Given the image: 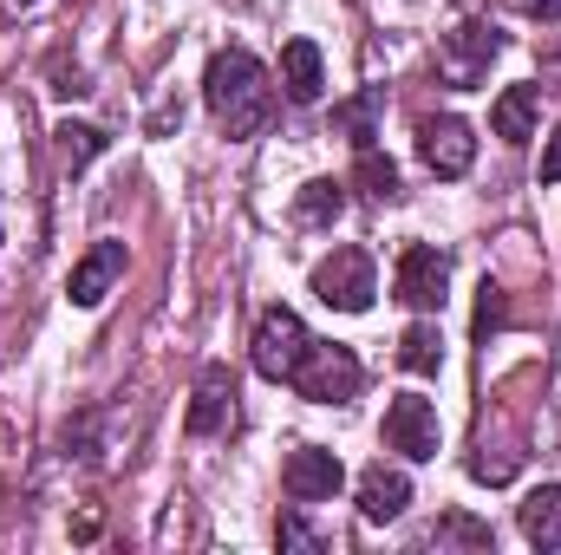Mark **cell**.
Masks as SVG:
<instances>
[{
    "label": "cell",
    "instance_id": "cell-1",
    "mask_svg": "<svg viewBox=\"0 0 561 555\" xmlns=\"http://www.w3.org/2000/svg\"><path fill=\"white\" fill-rule=\"evenodd\" d=\"M203 105L216 112L222 138H262L275 118V86L249 46H222L203 72Z\"/></svg>",
    "mask_w": 561,
    "mask_h": 555
},
{
    "label": "cell",
    "instance_id": "cell-2",
    "mask_svg": "<svg viewBox=\"0 0 561 555\" xmlns=\"http://www.w3.org/2000/svg\"><path fill=\"white\" fill-rule=\"evenodd\" d=\"M496 53H503V33H496L490 20H463V26H450V33L437 39V79H444L450 92H477V86L490 79Z\"/></svg>",
    "mask_w": 561,
    "mask_h": 555
},
{
    "label": "cell",
    "instance_id": "cell-3",
    "mask_svg": "<svg viewBox=\"0 0 561 555\" xmlns=\"http://www.w3.org/2000/svg\"><path fill=\"white\" fill-rule=\"evenodd\" d=\"M359 380H366V373H359L353 347H340V340H313L287 386H294L300 399H313V406H346V399H359Z\"/></svg>",
    "mask_w": 561,
    "mask_h": 555
},
{
    "label": "cell",
    "instance_id": "cell-4",
    "mask_svg": "<svg viewBox=\"0 0 561 555\" xmlns=\"http://www.w3.org/2000/svg\"><path fill=\"white\" fill-rule=\"evenodd\" d=\"M307 347H313V333L300 327V314L294 307H268L262 320H255V340H249V360H255V373L262 380H294V366L307 360Z\"/></svg>",
    "mask_w": 561,
    "mask_h": 555
},
{
    "label": "cell",
    "instance_id": "cell-5",
    "mask_svg": "<svg viewBox=\"0 0 561 555\" xmlns=\"http://www.w3.org/2000/svg\"><path fill=\"white\" fill-rule=\"evenodd\" d=\"M313 294L333 307V314H366L379 275H373V256L366 249H333L327 262H313Z\"/></svg>",
    "mask_w": 561,
    "mask_h": 555
},
{
    "label": "cell",
    "instance_id": "cell-6",
    "mask_svg": "<svg viewBox=\"0 0 561 555\" xmlns=\"http://www.w3.org/2000/svg\"><path fill=\"white\" fill-rule=\"evenodd\" d=\"M437 444H444V424H437V406L419 399V393H399L392 406H386V451H399V457H437Z\"/></svg>",
    "mask_w": 561,
    "mask_h": 555
},
{
    "label": "cell",
    "instance_id": "cell-7",
    "mask_svg": "<svg viewBox=\"0 0 561 555\" xmlns=\"http://www.w3.org/2000/svg\"><path fill=\"white\" fill-rule=\"evenodd\" d=\"M392 287H399V301H405V307H419V314L444 307V287H450V256H444L437 242H412V249L399 256V275H392Z\"/></svg>",
    "mask_w": 561,
    "mask_h": 555
},
{
    "label": "cell",
    "instance_id": "cell-8",
    "mask_svg": "<svg viewBox=\"0 0 561 555\" xmlns=\"http://www.w3.org/2000/svg\"><path fill=\"white\" fill-rule=\"evenodd\" d=\"M340 484H346V471H340V457L320 451V444H300V451L280 464V490H287L294 503H333Z\"/></svg>",
    "mask_w": 561,
    "mask_h": 555
},
{
    "label": "cell",
    "instance_id": "cell-9",
    "mask_svg": "<svg viewBox=\"0 0 561 555\" xmlns=\"http://www.w3.org/2000/svg\"><path fill=\"white\" fill-rule=\"evenodd\" d=\"M419 157L431 177H463L477 163V132L463 118H424L419 125Z\"/></svg>",
    "mask_w": 561,
    "mask_h": 555
},
{
    "label": "cell",
    "instance_id": "cell-10",
    "mask_svg": "<svg viewBox=\"0 0 561 555\" xmlns=\"http://www.w3.org/2000/svg\"><path fill=\"white\" fill-rule=\"evenodd\" d=\"M118 275H125V242H92V249L72 262V281H66L72 307H99Z\"/></svg>",
    "mask_w": 561,
    "mask_h": 555
},
{
    "label": "cell",
    "instance_id": "cell-11",
    "mask_svg": "<svg viewBox=\"0 0 561 555\" xmlns=\"http://www.w3.org/2000/svg\"><path fill=\"white\" fill-rule=\"evenodd\" d=\"M236 418V373L229 366H203V380H196V399H190V431L196 438H216L222 424Z\"/></svg>",
    "mask_w": 561,
    "mask_h": 555
},
{
    "label": "cell",
    "instance_id": "cell-12",
    "mask_svg": "<svg viewBox=\"0 0 561 555\" xmlns=\"http://www.w3.org/2000/svg\"><path fill=\"white\" fill-rule=\"evenodd\" d=\"M405 503H412V477H405V471L373 464V471L359 477V517H366V523H399Z\"/></svg>",
    "mask_w": 561,
    "mask_h": 555
},
{
    "label": "cell",
    "instance_id": "cell-13",
    "mask_svg": "<svg viewBox=\"0 0 561 555\" xmlns=\"http://www.w3.org/2000/svg\"><path fill=\"white\" fill-rule=\"evenodd\" d=\"M536 118H542V86H503L496 105H490V132L503 144H529Z\"/></svg>",
    "mask_w": 561,
    "mask_h": 555
},
{
    "label": "cell",
    "instance_id": "cell-14",
    "mask_svg": "<svg viewBox=\"0 0 561 555\" xmlns=\"http://www.w3.org/2000/svg\"><path fill=\"white\" fill-rule=\"evenodd\" d=\"M280 86H287L294 105H320V92H327V59H320L313 39H287V46H280Z\"/></svg>",
    "mask_w": 561,
    "mask_h": 555
},
{
    "label": "cell",
    "instance_id": "cell-15",
    "mask_svg": "<svg viewBox=\"0 0 561 555\" xmlns=\"http://www.w3.org/2000/svg\"><path fill=\"white\" fill-rule=\"evenodd\" d=\"M340 216H346V190H340L333 177L300 183V196H294V223H300V229H333Z\"/></svg>",
    "mask_w": 561,
    "mask_h": 555
},
{
    "label": "cell",
    "instance_id": "cell-16",
    "mask_svg": "<svg viewBox=\"0 0 561 555\" xmlns=\"http://www.w3.org/2000/svg\"><path fill=\"white\" fill-rule=\"evenodd\" d=\"M523 536L536 550H561V484H542L523 497Z\"/></svg>",
    "mask_w": 561,
    "mask_h": 555
},
{
    "label": "cell",
    "instance_id": "cell-17",
    "mask_svg": "<svg viewBox=\"0 0 561 555\" xmlns=\"http://www.w3.org/2000/svg\"><path fill=\"white\" fill-rule=\"evenodd\" d=\"M399 366H405V373H437V366H444V340H437L431 320H412V327L399 333Z\"/></svg>",
    "mask_w": 561,
    "mask_h": 555
},
{
    "label": "cell",
    "instance_id": "cell-18",
    "mask_svg": "<svg viewBox=\"0 0 561 555\" xmlns=\"http://www.w3.org/2000/svg\"><path fill=\"white\" fill-rule=\"evenodd\" d=\"M379 105H386V92H359L353 105H340V112H333V132H346L353 150H366V144L379 138Z\"/></svg>",
    "mask_w": 561,
    "mask_h": 555
},
{
    "label": "cell",
    "instance_id": "cell-19",
    "mask_svg": "<svg viewBox=\"0 0 561 555\" xmlns=\"http://www.w3.org/2000/svg\"><path fill=\"white\" fill-rule=\"evenodd\" d=\"M353 177H359V190H366L373 203H392V196H399V163H392V157H386L379 144H366V150H359Z\"/></svg>",
    "mask_w": 561,
    "mask_h": 555
},
{
    "label": "cell",
    "instance_id": "cell-20",
    "mask_svg": "<svg viewBox=\"0 0 561 555\" xmlns=\"http://www.w3.org/2000/svg\"><path fill=\"white\" fill-rule=\"evenodd\" d=\"M53 138H59V157H66V170H85V163L105 150V132H99V125H59Z\"/></svg>",
    "mask_w": 561,
    "mask_h": 555
},
{
    "label": "cell",
    "instance_id": "cell-21",
    "mask_svg": "<svg viewBox=\"0 0 561 555\" xmlns=\"http://www.w3.org/2000/svg\"><path fill=\"white\" fill-rule=\"evenodd\" d=\"M503 320H510V301H503V287H496V281H483V287H477V333L490 340Z\"/></svg>",
    "mask_w": 561,
    "mask_h": 555
},
{
    "label": "cell",
    "instance_id": "cell-22",
    "mask_svg": "<svg viewBox=\"0 0 561 555\" xmlns=\"http://www.w3.org/2000/svg\"><path fill=\"white\" fill-rule=\"evenodd\" d=\"M431 543H463V550H490V523H470V517H444Z\"/></svg>",
    "mask_w": 561,
    "mask_h": 555
},
{
    "label": "cell",
    "instance_id": "cell-23",
    "mask_svg": "<svg viewBox=\"0 0 561 555\" xmlns=\"http://www.w3.org/2000/svg\"><path fill=\"white\" fill-rule=\"evenodd\" d=\"M510 471H516V457H470L477 484H510Z\"/></svg>",
    "mask_w": 561,
    "mask_h": 555
},
{
    "label": "cell",
    "instance_id": "cell-24",
    "mask_svg": "<svg viewBox=\"0 0 561 555\" xmlns=\"http://www.w3.org/2000/svg\"><path fill=\"white\" fill-rule=\"evenodd\" d=\"M280 550H320V536H313V530H307V523H300V517H280Z\"/></svg>",
    "mask_w": 561,
    "mask_h": 555
},
{
    "label": "cell",
    "instance_id": "cell-25",
    "mask_svg": "<svg viewBox=\"0 0 561 555\" xmlns=\"http://www.w3.org/2000/svg\"><path fill=\"white\" fill-rule=\"evenodd\" d=\"M542 183H561V132H549L542 144Z\"/></svg>",
    "mask_w": 561,
    "mask_h": 555
},
{
    "label": "cell",
    "instance_id": "cell-26",
    "mask_svg": "<svg viewBox=\"0 0 561 555\" xmlns=\"http://www.w3.org/2000/svg\"><path fill=\"white\" fill-rule=\"evenodd\" d=\"M516 13H529V20H561V0H516Z\"/></svg>",
    "mask_w": 561,
    "mask_h": 555
},
{
    "label": "cell",
    "instance_id": "cell-27",
    "mask_svg": "<svg viewBox=\"0 0 561 555\" xmlns=\"http://www.w3.org/2000/svg\"><path fill=\"white\" fill-rule=\"evenodd\" d=\"M542 86H549V92L561 99V46L549 53V59H542Z\"/></svg>",
    "mask_w": 561,
    "mask_h": 555
},
{
    "label": "cell",
    "instance_id": "cell-28",
    "mask_svg": "<svg viewBox=\"0 0 561 555\" xmlns=\"http://www.w3.org/2000/svg\"><path fill=\"white\" fill-rule=\"evenodd\" d=\"M20 7H33V0H20Z\"/></svg>",
    "mask_w": 561,
    "mask_h": 555
}]
</instances>
